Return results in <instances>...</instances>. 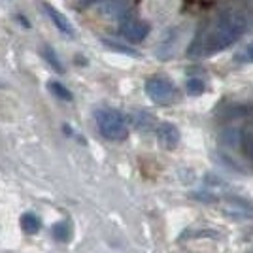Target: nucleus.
I'll return each instance as SVG.
<instances>
[{
  "label": "nucleus",
  "instance_id": "nucleus-1",
  "mask_svg": "<svg viewBox=\"0 0 253 253\" xmlns=\"http://www.w3.org/2000/svg\"><path fill=\"white\" fill-rule=\"evenodd\" d=\"M246 29H248V21L242 13L234 10L223 11L206 36L199 34L193 40L191 47L187 49V55L189 57H204V55L223 51V49L231 47L246 32Z\"/></svg>",
  "mask_w": 253,
  "mask_h": 253
},
{
  "label": "nucleus",
  "instance_id": "nucleus-2",
  "mask_svg": "<svg viewBox=\"0 0 253 253\" xmlns=\"http://www.w3.org/2000/svg\"><path fill=\"white\" fill-rule=\"evenodd\" d=\"M96 123H98V130L106 140L112 142H121L128 136V125L126 119L121 112L112 110V108H104L96 112Z\"/></svg>",
  "mask_w": 253,
  "mask_h": 253
},
{
  "label": "nucleus",
  "instance_id": "nucleus-3",
  "mask_svg": "<svg viewBox=\"0 0 253 253\" xmlns=\"http://www.w3.org/2000/svg\"><path fill=\"white\" fill-rule=\"evenodd\" d=\"M146 93L148 96L161 106H169L172 104L176 98H178V89L176 85L172 84L170 80L163 78V76H153L146 82Z\"/></svg>",
  "mask_w": 253,
  "mask_h": 253
},
{
  "label": "nucleus",
  "instance_id": "nucleus-4",
  "mask_svg": "<svg viewBox=\"0 0 253 253\" xmlns=\"http://www.w3.org/2000/svg\"><path fill=\"white\" fill-rule=\"evenodd\" d=\"M149 31H151L149 23L142 21V19H126V21L121 25V32H123V36H125L128 42H132V43L144 42V40L148 38Z\"/></svg>",
  "mask_w": 253,
  "mask_h": 253
},
{
  "label": "nucleus",
  "instance_id": "nucleus-5",
  "mask_svg": "<svg viewBox=\"0 0 253 253\" xmlns=\"http://www.w3.org/2000/svg\"><path fill=\"white\" fill-rule=\"evenodd\" d=\"M157 138H159V144L165 149H176L179 144L178 126L169 123V121L161 123V125L157 126Z\"/></svg>",
  "mask_w": 253,
  "mask_h": 253
},
{
  "label": "nucleus",
  "instance_id": "nucleus-6",
  "mask_svg": "<svg viewBox=\"0 0 253 253\" xmlns=\"http://www.w3.org/2000/svg\"><path fill=\"white\" fill-rule=\"evenodd\" d=\"M42 8L45 10V13H47V17L53 21V25L57 27V31L61 32V34H64V36H74V25L66 19V15H63L61 11L57 10L55 6H51V4H47V2H43Z\"/></svg>",
  "mask_w": 253,
  "mask_h": 253
},
{
  "label": "nucleus",
  "instance_id": "nucleus-7",
  "mask_svg": "<svg viewBox=\"0 0 253 253\" xmlns=\"http://www.w3.org/2000/svg\"><path fill=\"white\" fill-rule=\"evenodd\" d=\"M128 8V0H108L102 4V13L106 17H121Z\"/></svg>",
  "mask_w": 253,
  "mask_h": 253
},
{
  "label": "nucleus",
  "instance_id": "nucleus-8",
  "mask_svg": "<svg viewBox=\"0 0 253 253\" xmlns=\"http://www.w3.org/2000/svg\"><path fill=\"white\" fill-rule=\"evenodd\" d=\"M40 227H42V221H40V217L36 215V213H23L21 215V229L27 234H36V232L40 231Z\"/></svg>",
  "mask_w": 253,
  "mask_h": 253
},
{
  "label": "nucleus",
  "instance_id": "nucleus-9",
  "mask_svg": "<svg viewBox=\"0 0 253 253\" xmlns=\"http://www.w3.org/2000/svg\"><path fill=\"white\" fill-rule=\"evenodd\" d=\"M43 57H45V61H47V64L51 66L55 72H64V68H63V63L59 61V57H57V53H55V49L53 47H49V45H45L43 47Z\"/></svg>",
  "mask_w": 253,
  "mask_h": 253
},
{
  "label": "nucleus",
  "instance_id": "nucleus-10",
  "mask_svg": "<svg viewBox=\"0 0 253 253\" xmlns=\"http://www.w3.org/2000/svg\"><path fill=\"white\" fill-rule=\"evenodd\" d=\"M51 234L57 242H68V240H70V227L64 221L57 223V225H53Z\"/></svg>",
  "mask_w": 253,
  "mask_h": 253
},
{
  "label": "nucleus",
  "instance_id": "nucleus-11",
  "mask_svg": "<svg viewBox=\"0 0 253 253\" xmlns=\"http://www.w3.org/2000/svg\"><path fill=\"white\" fill-rule=\"evenodd\" d=\"M47 89H49L57 98H61V100H72V93H70L63 84H59V82H49V84H47Z\"/></svg>",
  "mask_w": 253,
  "mask_h": 253
},
{
  "label": "nucleus",
  "instance_id": "nucleus-12",
  "mask_svg": "<svg viewBox=\"0 0 253 253\" xmlns=\"http://www.w3.org/2000/svg\"><path fill=\"white\" fill-rule=\"evenodd\" d=\"M187 93H189L191 96H199L204 93V82L202 80H199V78H191V80H187Z\"/></svg>",
  "mask_w": 253,
  "mask_h": 253
},
{
  "label": "nucleus",
  "instance_id": "nucleus-13",
  "mask_svg": "<svg viewBox=\"0 0 253 253\" xmlns=\"http://www.w3.org/2000/svg\"><path fill=\"white\" fill-rule=\"evenodd\" d=\"M102 43H104L108 49H112V51H119V53H125V55H138L132 47H125L123 43L119 42H114V40H102Z\"/></svg>",
  "mask_w": 253,
  "mask_h": 253
},
{
  "label": "nucleus",
  "instance_id": "nucleus-14",
  "mask_svg": "<svg viewBox=\"0 0 253 253\" xmlns=\"http://www.w3.org/2000/svg\"><path fill=\"white\" fill-rule=\"evenodd\" d=\"M149 123H153V117L146 114V112H138L136 116H134V125L138 128H148Z\"/></svg>",
  "mask_w": 253,
  "mask_h": 253
},
{
  "label": "nucleus",
  "instance_id": "nucleus-15",
  "mask_svg": "<svg viewBox=\"0 0 253 253\" xmlns=\"http://www.w3.org/2000/svg\"><path fill=\"white\" fill-rule=\"evenodd\" d=\"M108 0H82V8H91V6H100V4H106Z\"/></svg>",
  "mask_w": 253,
  "mask_h": 253
},
{
  "label": "nucleus",
  "instance_id": "nucleus-16",
  "mask_svg": "<svg viewBox=\"0 0 253 253\" xmlns=\"http://www.w3.org/2000/svg\"><path fill=\"white\" fill-rule=\"evenodd\" d=\"M244 146H246V153L253 157V136H244Z\"/></svg>",
  "mask_w": 253,
  "mask_h": 253
},
{
  "label": "nucleus",
  "instance_id": "nucleus-17",
  "mask_svg": "<svg viewBox=\"0 0 253 253\" xmlns=\"http://www.w3.org/2000/svg\"><path fill=\"white\" fill-rule=\"evenodd\" d=\"M248 55H250V59L253 61V43L250 45V47H248Z\"/></svg>",
  "mask_w": 253,
  "mask_h": 253
}]
</instances>
